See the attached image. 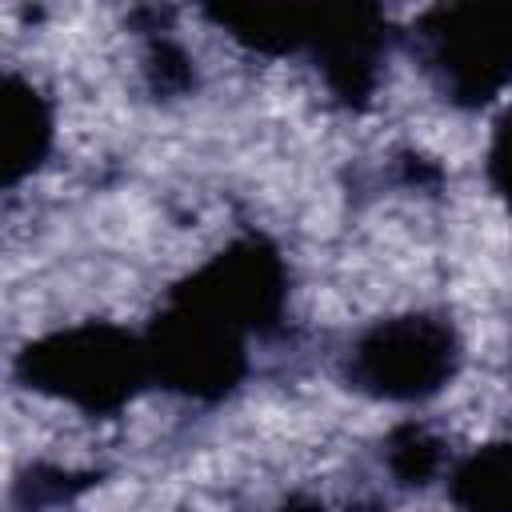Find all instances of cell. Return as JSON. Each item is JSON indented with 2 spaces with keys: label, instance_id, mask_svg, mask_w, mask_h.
<instances>
[{
  "label": "cell",
  "instance_id": "cell-5",
  "mask_svg": "<svg viewBox=\"0 0 512 512\" xmlns=\"http://www.w3.org/2000/svg\"><path fill=\"white\" fill-rule=\"evenodd\" d=\"M460 368L456 328L428 312H408L372 324L348 348L344 376L356 392L392 404L436 396Z\"/></svg>",
  "mask_w": 512,
  "mask_h": 512
},
{
  "label": "cell",
  "instance_id": "cell-12",
  "mask_svg": "<svg viewBox=\"0 0 512 512\" xmlns=\"http://www.w3.org/2000/svg\"><path fill=\"white\" fill-rule=\"evenodd\" d=\"M276 512H324V504H316V500H288Z\"/></svg>",
  "mask_w": 512,
  "mask_h": 512
},
{
  "label": "cell",
  "instance_id": "cell-10",
  "mask_svg": "<svg viewBox=\"0 0 512 512\" xmlns=\"http://www.w3.org/2000/svg\"><path fill=\"white\" fill-rule=\"evenodd\" d=\"M148 72H152V84L160 92H180L192 84V68H188V56L172 44V40H156L152 52H148Z\"/></svg>",
  "mask_w": 512,
  "mask_h": 512
},
{
  "label": "cell",
  "instance_id": "cell-8",
  "mask_svg": "<svg viewBox=\"0 0 512 512\" xmlns=\"http://www.w3.org/2000/svg\"><path fill=\"white\" fill-rule=\"evenodd\" d=\"M448 496L460 512H512V440L468 452L448 472Z\"/></svg>",
  "mask_w": 512,
  "mask_h": 512
},
{
  "label": "cell",
  "instance_id": "cell-1",
  "mask_svg": "<svg viewBox=\"0 0 512 512\" xmlns=\"http://www.w3.org/2000/svg\"><path fill=\"white\" fill-rule=\"evenodd\" d=\"M228 36L240 44L288 56L308 52L324 72L328 88L348 100L364 104L376 92L384 48H388V20L380 8L368 4H252V8H212L208 12Z\"/></svg>",
  "mask_w": 512,
  "mask_h": 512
},
{
  "label": "cell",
  "instance_id": "cell-3",
  "mask_svg": "<svg viewBox=\"0 0 512 512\" xmlns=\"http://www.w3.org/2000/svg\"><path fill=\"white\" fill-rule=\"evenodd\" d=\"M420 56L440 92L460 108H480L512 80V0L440 4L416 24Z\"/></svg>",
  "mask_w": 512,
  "mask_h": 512
},
{
  "label": "cell",
  "instance_id": "cell-4",
  "mask_svg": "<svg viewBox=\"0 0 512 512\" xmlns=\"http://www.w3.org/2000/svg\"><path fill=\"white\" fill-rule=\"evenodd\" d=\"M144 352L152 380L192 400H220L248 372V332L176 288L148 324Z\"/></svg>",
  "mask_w": 512,
  "mask_h": 512
},
{
  "label": "cell",
  "instance_id": "cell-11",
  "mask_svg": "<svg viewBox=\"0 0 512 512\" xmlns=\"http://www.w3.org/2000/svg\"><path fill=\"white\" fill-rule=\"evenodd\" d=\"M488 180L492 188L512 204V108L496 120L492 144H488Z\"/></svg>",
  "mask_w": 512,
  "mask_h": 512
},
{
  "label": "cell",
  "instance_id": "cell-7",
  "mask_svg": "<svg viewBox=\"0 0 512 512\" xmlns=\"http://www.w3.org/2000/svg\"><path fill=\"white\" fill-rule=\"evenodd\" d=\"M52 148V108L48 100L24 80L4 76L0 88V172L4 184H20L28 172L44 164Z\"/></svg>",
  "mask_w": 512,
  "mask_h": 512
},
{
  "label": "cell",
  "instance_id": "cell-6",
  "mask_svg": "<svg viewBox=\"0 0 512 512\" xmlns=\"http://www.w3.org/2000/svg\"><path fill=\"white\" fill-rule=\"evenodd\" d=\"M188 300L240 324L248 336L276 328L288 300V272L280 252L260 236H240L176 284Z\"/></svg>",
  "mask_w": 512,
  "mask_h": 512
},
{
  "label": "cell",
  "instance_id": "cell-9",
  "mask_svg": "<svg viewBox=\"0 0 512 512\" xmlns=\"http://www.w3.org/2000/svg\"><path fill=\"white\" fill-rule=\"evenodd\" d=\"M388 472L400 480V484H408V488H420V484H428L440 468H444V444L428 432V428H420V424H404V428H396L392 436H388Z\"/></svg>",
  "mask_w": 512,
  "mask_h": 512
},
{
  "label": "cell",
  "instance_id": "cell-2",
  "mask_svg": "<svg viewBox=\"0 0 512 512\" xmlns=\"http://www.w3.org/2000/svg\"><path fill=\"white\" fill-rule=\"evenodd\" d=\"M16 380L80 412L104 416L120 412L140 384L152 380V372L144 336H132L120 324L88 320L24 344L16 356Z\"/></svg>",
  "mask_w": 512,
  "mask_h": 512
}]
</instances>
